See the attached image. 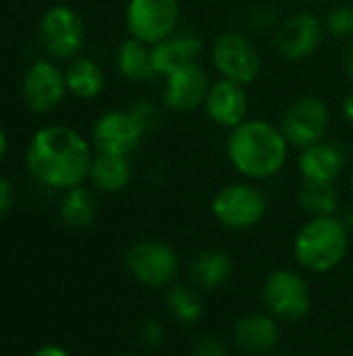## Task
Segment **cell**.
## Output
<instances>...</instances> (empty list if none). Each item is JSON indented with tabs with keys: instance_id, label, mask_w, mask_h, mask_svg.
I'll list each match as a JSON object with an SVG mask.
<instances>
[{
	"instance_id": "6da1fadb",
	"label": "cell",
	"mask_w": 353,
	"mask_h": 356,
	"mask_svg": "<svg viewBox=\"0 0 353 356\" xmlns=\"http://www.w3.org/2000/svg\"><path fill=\"white\" fill-rule=\"evenodd\" d=\"M94 154L92 142L81 131L71 125L50 123L31 136L25 167L40 186L67 192L89 177Z\"/></svg>"
},
{
	"instance_id": "7a4b0ae2",
	"label": "cell",
	"mask_w": 353,
	"mask_h": 356,
	"mask_svg": "<svg viewBox=\"0 0 353 356\" xmlns=\"http://www.w3.org/2000/svg\"><path fill=\"white\" fill-rule=\"evenodd\" d=\"M231 167L250 181H268L277 177L289 161L291 146L277 123L250 117L231 129L225 142Z\"/></svg>"
},
{
	"instance_id": "3957f363",
	"label": "cell",
	"mask_w": 353,
	"mask_h": 356,
	"mask_svg": "<svg viewBox=\"0 0 353 356\" xmlns=\"http://www.w3.org/2000/svg\"><path fill=\"white\" fill-rule=\"evenodd\" d=\"M350 234L339 215L310 217L293 238V259L310 273H329L345 261Z\"/></svg>"
},
{
	"instance_id": "277c9868",
	"label": "cell",
	"mask_w": 353,
	"mask_h": 356,
	"mask_svg": "<svg viewBox=\"0 0 353 356\" xmlns=\"http://www.w3.org/2000/svg\"><path fill=\"white\" fill-rule=\"evenodd\" d=\"M268 196L266 192L250 179L231 181L223 186L212 202V217L231 232H248L258 227L268 215Z\"/></svg>"
},
{
	"instance_id": "5b68a950",
	"label": "cell",
	"mask_w": 353,
	"mask_h": 356,
	"mask_svg": "<svg viewBox=\"0 0 353 356\" xmlns=\"http://www.w3.org/2000/svg\"><path fill=\"white\" fill-rule=\"evenodd\" d=\"M210 65L223 79H231L241 86H252L262 71L260 50L250 33L243 29L221 31L208 48Z\"/></svg>"
},
{
	"instance_id": "8992f818",
	"label": "cell",
	"mask_w": 353,
	"mask_h": 356,
	"mask_svg": "<svg viewBox=\"0 0 353 356\" xmlns=\"http://www.w3.org/2000/svg\"><path fill=\"white\" fill-rule=\"evenodd\" d=\"M277 125L291 150H304L327 138L331 127V108L320 96L302 94L283 108Z\"/></svg>"
},
{
	"instance_id": "52a82bcc",
	"label": "cell",
	"mask_w": 353,
	"mask_h": 356,
	"mask_svg": "<svg viewBox=\"0 0 353 356\" xmlns=\"http://www.w3.org/2000/svg\"><path fill=\"white\" fill-rule=\"evenodd\" d=\"M181 0H129L125 6L127 33L148 46L162 42L183 27Z\"/></svg>"
},
{
	"instance_id": "ba28073f",
	"label": "cell",
	"mask_w": 353,
	"mask_h": 356,
	"mask_svg": "<svg viewBox=\"0 0 353 356\" xmlns=\"http://www.w3.org/2000/svg\"><path fill=\"white\" fill-rule=\"evenodd\" d=\"M40 46L52 60H71L81 54L85 44V25L81 15L67 6H50L37 25Z\"/></svg>"
},
{
	"instance_id": "9c48e42d",
	"label": "cell",
	"mask_w": 353,
	"mask_h": 356,
	"mask_svg": "<svg viewBox=\"0 0 353 356\" xmlns=\"http://www.w3.org/2000/svg\"><path fill=\"white\" fill-rule=\"evenodd\" d=\"M129 275L148 288H169L179 275V257L162 240H137L125 254Z\"/></svg>"
},
{
	"instance_id": "30bf717a",
	"label": "cell",
	"mask_w": 353,
	"mask_h": 356,
	"mask_svg": "<svg viewBox=\"0 0 353 356\" xmlns=\"http://www.w3.org/2000/svg\"><path fill=\"white\" fill-rule=\"evenodd\" d=\"M262 302L279 321H300L312 307L310 286L293 269H275L262 284Z\"/></svg>"
},
{
	"instance_id": "8fae6325",
	"label": "cell",
	"mask_w": 353,
	"mask_h": 356,
	"mask_svg": "<svg viewBox=\"0 0 353 356\" xmlns=\"http://www.w3.org/2000/svg\"><path fill=\"white\" fill-rule=\"evenodd\" d=\"M327 33L322 27V17L312 10H298L281 19L277 31L273 33L275 50L283 60L302 63L318 52Z\"/></svg>"
},
{
	"instance_id": "7c38bea8",
	"label": "cell",
	"mask_w": 353,
	"mask_h": 356,
	"mask_svg": "<svg viewBox=\"0 0 353 356\" xmlns=\"http://www.w3.org/2000/svg\"><path fill=\"white\" fill-rule=\"evenodd\" d=\"M67 90L64 69L52 58L33 60L21 81V96L29 111L37 115H46L56 111L62 102Z\"/></svg>"
},
{
	"instance_id": "4fadbf2b",
	"label": "cell",
	"mask_w": 353,
	"mask_h": 356,
	"mask_svg": "<svg viewBox=\"0 0 353 356\" xmlns=\"http://www.w3.org/2000/svg\"><path fill=\"white\" fill-rule=\"evenodd\" d=\"M210 86L212 79L202 60L185 65L162 77L160 102L171 113H193L204 106Z\"/></svg>"
},
{
	"instance_id": "5bb4252c",
	"label": "cell",
	"mask_w": 353,
	"mask_h": 356,
	"mask_svg": "<svg viewBox=\"0 0 353 356\" xmlns=\"http://www.w3.org/2000/svg\"><path fill=\"white\" fill-rule=\"evenodd\" d=\"M146 134L127 108L104 111L92 125V146L96 152L129 156L141 146Z\"/></svg>"
},
{
	"instance_id": "9a60e30c",
	"label": "cell",
	"mask_w": 353,
	"mask_h": 356,
	"mask_svg": "<svg viewBox=\"0 0 353 356\" xmlns=\"http://www.w3.org/2000/svg\"><path fill=\"white\" fill-rule=\"evenodd\" d=\"M204 113L221 129H235L250 119V94L248 86L235 83L231 79L216 77L204 100Z\"/></svg>"
},
{
	"instance_id": "2e32d148",
	"label": "cell",
	"mask_w": 353,
	"mask_h": 356,
	"mask_svg": "<svg viewBox=\"0 0 353 356\" xmlns=\"http://www.w3.org/2000/svg\"><path fill=\"white\" fill-rule=\"evenodd\" d=\"M350 165V150L341 142L320 140L304 150L298 156V171L302 179L335 184Z\"/></svg>"
},
{
	"instance_id": "e0dca14e",
	"label": "cell",
	"mask_w": 353,
	"mask_h": 356,
	"mask_svg": "<svg viewBox=\"0 0 353 356\" xmlns=\"http://www.w3.org/2000/svg\"><path fill=\"white\" fill-rule=\"evenodd\" d=\"M204 54V38L189 27L177 29L173 35L152 46V63L156 77H166L173 71L198 63Z\"/></svg>"
},
{
	"instance_id": "ac0fdd59",
	"label": "cell",
	"mask_w": 353,
	"mask_h": 356,
	"mask_svg": "<svg viewBox=\"0 0 353 356\" xmlns=\"http://www.w3.org/2000/svg\"><path fill=\"white\" fill-rule=\"evenodd\" d=\"M233 342L248 355H268L281 342L279 319L266 313H246L233 323Z\"/></svg>"
},
{
	"instance_id": "d6986e66",
	"label": "cell",
	"mask_w": 353,
	"mask_h": 356,
	"mask_svg": "<svg viewBox=\"0 0 353 356\" xmlns=\"http://www.w3.org/2000/svg\"><path fill=\"white\" fill-rule=\"evenodd\" d=\"M235 265L229 252L221 248H210L193 257L189 265V275L191 284L200 292H212L223 288L231 277H233Z\"/></svg>"
},
{
	"instance_id": "ffe728a7",
	"label": "cell",
	"mask_w": 353,
	"mask_h": 356,
	"mask_svg": "<svg viewBox=\"0 0 353 356\" xmlns=\"http://www.w3.org/2000/svg\"><path fill=\"white\" fill-rule=\"evenodd\" d=\"M114 67L119 75L133 83H148L156 77L152 63V46L127 35L114 52Z\"/></svg>"
},
{
	"instance_id": "44dd1931",
	"label": "cell",
	"mask_w": 353,
	"mask_h": 356,
	"mask_svg": "<svg viewBox=\"0 0 353 356\" xmlns=\"http://www.w3.org/2000/svg\"><path fill=\"white\" fill-rule=\"evenodd\" d=\"M64 79H67L69 94L79 100L98 98L106 86V75L102 65L96 58L83 54L69 60V65L64 67Z\"/></svg>"
},
{
	"instance_id": "7402d4cb",
	"label": "cell",
	"mask_w": 353,
	"mask_h": 356,
	"mask_svg": "<svg viewBox=\"0 0 353 356\" xmlns=\"http://www.w3.org/2000/svg\"><path fill=\"white\" fill-rule=\"evenodd\" d=\"M133 169L129 156H119V154H106V152H96L92 167H89V181L98 192L114 194L125 190L131 184Z\"/></svg>"
},
{
	"instance_id": "603a6c76",
	"label": "cell",
	"mask_w": 353,
	"mask_h": 356,
	"mask_svg": "<svg viewBox=\"0 0 353 356\" xmlns=\"http://www.w3.org/2000/svg\"><path fill=\"white\" fill-rule=\"evenodd\" d=\"M96 217H98V198L89 188L81 184L64 192L60 200V219L69 227L85 229L94 225Z\"/></svg>"
},
{
	"instance_id": "cb8c5ba5",
	"label": "cell",
	"mask_w": 353,
	"mask_h": 356,
	"mask_svg": "<svg viewBox=\"0 0 353 356\" xmlns=\"http://www.w3.org/2000/svg\"><path fill=\"white\" fill-rule=\"evenodd\" d=\"M298 204L310 217H329L339 211V192L335 184L302 179L298 188Z\"/></svg>"
},
{
	"instance_id": "d4e9b609",
	"label": "cell",
	"mask_w": 353,
	"mask_h": 356,
	"mask_svg": "<svg viewBox=\"0 0 353 356\" xmlns=\"http://www.w3.org/2000/svg\"><path fill=\"white\" fill-rule=\"evenodd\" d=\"M166 307L171 311V315L185 323V325H193L202 319L204 315V300L200 290L193 284H173L169 286L166 292Z\"/></svg>"
},
{
	"instance_id": "484cf974",
	"label": "cell",
	"mask_w": 353,
	"mask_h": 356,
	"mask_svg": "<svg viewBox=\"0 0 353 356\" xmlns=\"http://www.w3.org/2000/svg\"><path fill=\"white\" fill-rule=\"evenodd\" d=\"M281 19L283 17L279 15V10L275 6H270V4H254L243 15V31L250 33V35L275 33Z\"/></svg>"
},
{
	"instance_id": "4316f807",
	"label": "cell",
	"mask_w": 353,
	"mask_h": 356,
	"mask_svg": "<svg viewBox=\"0 0 353 356\" xmlns=\"http://www.w3.org/2000/svg\"><path fill=\"white\" fill-rule=\"evenodd\" d=\"M322 27L329 38L350 42L353 40V4H335L322 15Z\"/></svg>"
},
{
	"instance_id": "83f0119b",
	"label": "cell",
	"mask_w": 353,
	"mask_h": 356,
	"mask_svg": "<svg viewBox=\"0 0 353 356\" xmlns=\"http://www.w3.org/2000/svg\"><path fill=\"white\" fill-rule=\"evenodd\" d=\"M127 111L131 113V117L135 119V123L139 125V129L148 136L154 134L164 117V104L154 100V98H137L135 102H131L127 106Z\"/></svg>"
},
{
	"instance_id": "f1b7e54d",
	"label": "cell",
	"mask_w": 353,
	"mask_h": 356,
	"mask_svg": "<svg viewBox=\"0 0 353 356\" xmlns=\"http://www.w3.org/2000/svg\"><path fill=\"white\" fill-rule=\"evenodd\" d=\"M191 356H231V353L218 336H204L193 346Z\"/></svg>"
},
{
	"instance_id": "f546056e",
	"label": "cell",
	"mask_w": 353,
	"mask_h": 356,
	"mask_svg": "<svg viewBox=\"0 0 353 356\" xmlns=\"http://www.w3.org/2000/svg\"><path fill=\"white\" fill-rule=\"evenodd\" d=\"M164 336H166V330L160 321L156 319H148L146 323H141L139 327V340L144 346H160L164 342Z\"/></svg>"
},
{
	"instance_id": "4dcf8cb0",
	"label": "cell",
	"mask_w": 353,
	"mask_h": 356,
	"mask_svg": "<svg viewBox=\"0 0 353 356\" xmlns=\"http://www.w3.org/2000/svg\"><path fill=\"white\" fill-rule=\"evenodd\" d=\"M15 204V186L8 177L0 175V219L10 213Z\"/></svg>"
},
{
	"instance_id": "1f68e13d",
	"label": "cell",
	"mask_w": 353,
	"mask_h": 356,
	"mask_svg": "<svg viewBox=\"0 0 353 356\" xmlns=\"http://www.w3.org/2000/svg\"><path fill=\"white\" fill-rule=\"evenodd\" d=\"M341 65H343V73L345 77L353 83V40L345 42V48H343V56H341Z\"/></svg>"
},
{
	"instance_id": "d6a6232c",
	"label": "cell",
	"mask_w": 353,
	"mask_h": 356,
	"mask_svg": "<svg viewBox=\"0 0 353 356\" xmlns=\"http://www.w3.org/2000/svg\"><path fill=\"white\" fill-rule=\"evenodd\" d=\"M341 117L353 125V88L343 96V100H341Z\"/></svg>"
},
{
	"instance_id": "836d02e7",
	"label": "cell",
	"mask_w": 353,
	"mask_h": 356,
	"mask_svg": "<svg viewBox=\"0 0 353 356\" xmlns=\"http://www.w3.org/2000/svg\"><path fill=\"white\" fill-rule=\"evenodd\" d=\"M33 356H71L64 348H60V346H54V344H50V346H42V348H37Z\"/></svg>"
},
{
	"instance_id": "e575fe53",
	"label": "cell",
	"mask_w": 353,
	"mask_h": 356,
	"mask_svg": "<svg viewBox=\"0 0 353 356\" xmlns=\"http://www.w3.org/2000/svg\"><path fill=\"white\" fill-rule=\"evenodd\" d=\"M6 152H8V136H6V131L0 127V163L4 161Z\"/></svg>"
},
{
	"instance_id": "d590c367",
	"label": "cell",
	"mask_w": 353,
	"mask_h": 356,
	"mask_svg": "<svg viewBox=\"0 0 353 356\" xmlns=\"http://www.w3.org/2000/svg\"><path fill=\"white\" fill-rule=\"evenodd\" d=\"M341 219H343V223L347 225V229L353 232V211H347L345 215H341Z\"/></svg>"
},
{
	"instance_id": "8d00e7d4",
	"label": "cell",
	"mask_w": 353,
	"mask_h": 356,
	"mask_svg": "<svg viewBox=\"0 0 353 356\" xmlns=\"http://www.w3.org/2000/svg\"><path fill=\"white\" fill-rule=\"evenodd\" d=\"M350 186H352V192H353V169H352V175H350Z\"/></svg>"
},
{
	"instance_id": "74e56055",
	"label": "cell",
	"mask_w": 353,
	"mask_h": 356,
	"mask_svg": "<svg viewBox=\"0 0 353 356\" xmlns=\"http://www.w3.org/2000/svg\"><path fill=\"white\" fill-rule=\"evenodd\" d=\"M119 356H137V355H131V353H125V355H119Z\"/></svg>"
},
{
	"instance_id": "f35d334b",
	"label": "cell",
	"mask_w": 353,
	"mask_h": 356,
	"mask_svg": "<svg viewBox=\"0 0 353 356\" xmlns=\"http://www.w3.org/2000/svg\"><path fill=\"white\" fill-rule=\"evenodd\" d=\"M279 356H287V355H279Z\"/></svg>"
}]
</instances>
